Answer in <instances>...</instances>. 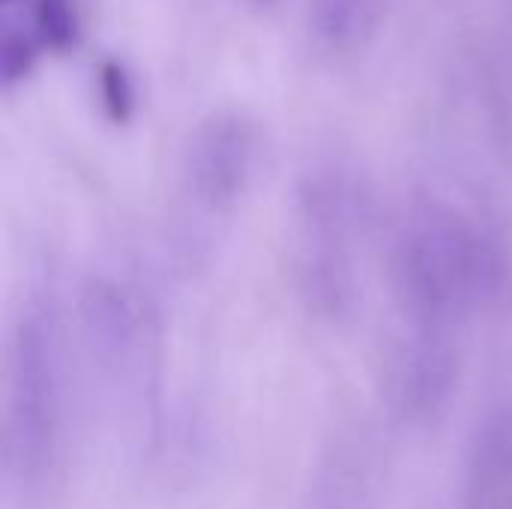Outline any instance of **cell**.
I'll list each match as a JSON object with an SVG mask.
<instances>
[{"label":"cell","mask_w":512,"mask_h":509,"mask_svg":"<svg viewBox=\"0 0 512 509\" xmlns=\"http://www.w3.org/2000/svg\"><path fill=\"white\" fill-rule=\"evenodd\" d=\"M512 285L504 231L453 192L408 198L387 246L390 336L384 387L405 420L435 417L459 384L465 336Z\"/></svg>","instance_id":"6da1fadb"},{"label":"cell","mask_w":512,"mask_h":509,"mask_svg":"<svg viewBox=\"0 0 512 509\" xmlns=\"http://www.w3.org/2000/svg\"><path fill=\"white\" fill-rule=\"evenodd\" d=\"M69 399L63 312L51 291H30L9 318L0 375V465L18 492L54 480L69 444Z\"/></svg>","instance_id":"7a4b0ae2"},{"label":"cell","mask_w":512,"mask_h":509,"mask_svg":"<svg viewBox=\"0 0 512 509\" xmlns=\"http://www.w3.org/2000/svg\"><path fill=\"white\" fill-rule=\"evenodd\" d=\"M372 198L354 165L321 159L306 168L294 192L288 264L306 312L342 324L363 294V264Z\"/></svg>","instance_id":"3957f363"},{"label":"cell","mask_w":512,"mask_h":509,"mask_svg":"<svg viewBox=\"0 0 512 509\" xmlns=\"http://www.w3.org/2000/svg\"><path fill=\"white\" fill-rule=\"evenodd\" d=\"M264 165V132L243 111H216L186 138L183 195L204 216H228L252 189Z\"/></svg>","instance_id":"277c9868"},{"label":"cell","mask_w":512,"mask_h":509,"mask_svg":"<svg viewBox=\"0 0 512 509\" xmlns=\"http://www.w3.org/2000/svg\"><path fill=\"white\" fill-rule=\"evenodd\" d=\"M465 509H512V408L498 411L468 459Z\"/></svg>","instance_id":"5b68a950"},{"label":"cell","mask_w":512,"mask_h":509,"mask_svg":"<svg viewBox=\"0 0 512 509\" xmlns=\"http://www.w3.org/2000/svg\"><path fill=\"white\" fill-rule=\"evenodd\" d=\"M387 0H309V30L330 54L363 48L381 27Z\"/></svg>","instance_id":"8992f818"},{"label":"cell","mask_w":512,"mask_h":509,"mask_svg":"<svg viewBox=\"0 0 512 509\" xmlns=\"http://www.w3.org/2000/svg\"><path fill=\"white\" fill-rule=\"evenodd\" d=\"M99 96L111 120H129L135 108V84L120 60H105L99 66Z\"/></svg>","instance_id":"52a82bcc"},{"label":"cell","mask_w":512,"mask_h":509,"mask_svg":"<svg viewBox=\"0 0 512 509\" xmlns=\"http://www.w3.org/2000/svg\"><path fill=\"white\" fill-rule=\"evenodd\" d=\"M249 3H255V6H273L276 0H249Z\"/></svg>","instance_id":"ba28073f"}]
</instances>
